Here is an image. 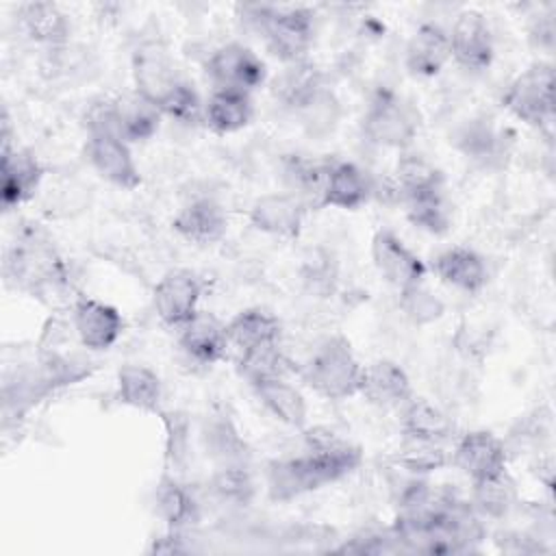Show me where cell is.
Returning <instances> with one entry per match:
<instances>
[{"label":"cell","instance_id":"7402d4cb","mask_svg":"<svg viewBox=\"0 0 556 556\" xmlns=\"http://www.w3.org/2000/svg\"><path fill=\"white\" fill-rule=\"evenodd\" d=\"M371 191L374 187L365 169L350 161H332L319 204L341 211H356L369 200Z\"/></svg>","mask_w":556,"mask_h":556},{"label":"cell","instance_id":"e0dca14e","mask_svg":"<svg viewBox=\"0 0 556 556\" xmlns=\"http://www.w3.org/2000/svg\"><path fill=\"white\" fill-rule=\"evenodd\" d=\"M506 445L491 430H471L463 434L452 452V463L473 482L506 469Z\"/></svg>","mask_w":556,"mask_h":556},{"label":"cell","instance_id":"f546056e","mask_svg":"<svg viewBox=\"0 0 556 556\" xmlns=\"http://www.w3.org/2000/svg\"><path fill=\"white\" fill-rule=\"evenodd\" d=\"M154 504L159 517L167 523V530L182 532L200 517V508L191 491L172 473L161 476L154 491Z\"/></svg>","mask_w":556,"mask_h":556},{"label":"cell","instance_id":"9c48e42d","mask_svg":"<svg viewBox=\"0 0 556 556\" xmlns=\"http://www.w3.org/2000/svg\"><path fill=\"white\" fill-rule=\"evenodd\" d=\"M85 154L96 174L117 189L132 191L141 185V172L132 156L130 143L109 130H91Z\"/></svg>","mask_w":556,"mask_h":556},{"label":"cell","instance_id":"4fadbf2b","mask_svg":"<svg viewBox=\"0 0 556 556\" xmlns=\"http://www.w3.org/2000/svg\"><path fill=\"white\" fill-rule=\"evenodd\" d=\"M72 326L83 348L91 352H104L115 345L124 332L122 313L96 298L76 295L72 302Z\"/></svg>","mask_w":556,"mask_h":556},{"label":"cell","instance_id":"52a82bcc","mask_svg":"<svg viewBox=\"0 0 556 556\" xmlns=\"http://www.w3.org/2000/svg\"><path fill=\"white\" fill-rule=\"evenodd\" d=\"M161 111L143 96L126 93L117 100L96 104L87 115V128L109 130L128 143H141L156 135L161 126Z\"/></svg>","mask_w":556,"mask_h":556},{"label":"cell","instance_id":"5b68a950","mask_svg":"<svg viewBox=\"0 0 556 556\" xmlns=\"http://www.w3.org/2000/svg\"><path fill=\"white\" fill-rule=\"evenodd\" d=\"M367 141L380 148L406 150L419 132L417 109L391 89H378L361 122Z\"/></svg>","mask_w":556,"mask_h":556},{"label":"cell","instance_id":"2e32d148","mask_svg":"<svg viewBox=\"0 0 556 556\" xmlns=\"http://www.w3.org/2000/svg\"><path fill=\"white\" fill-rule=\"evenodd\" d=\"M304 217L306 204L295 193H265L254 200L248 213L252 228L280 239H295L302 232Z\"/></svg>","mask_w":556,"mask_h":556},{"label":"cell","instance_id":"277c9868","mask_svg":"<svg viewBox=\"0 0 556 556\" xmlns=\"http://www.w3.org/2000/svg\"><path fill=\"white\" fill-rule=\"evenodd\" d=\"M269 50L285 65L304 61L315 37V13L306 7H248Z\"/></svg>","mask_w":556,"mask_h":556},{"label":"cell","instance_id":"8992f818","mask_svg":"<svg viewBox=\"0 0 556 556\" xmlns=\"http://www.w3.org/2000/svg\"><path fill=\"white\" fill-rule=\"evenodd\" d=\"M502 104L523 124L552 130L554 124V65L549 61H539L517 74L504 96Z\"/></svg>","mask_w":556,"mask_h":556},{"label":"cell","instance_id":"e575fe53","mask_svg":"<svg viewBox=\"0 0 556 556\" xmlns=\"http://www.w3.org/2000/svg\"><path fill=\"white\" fill-rule=\"evenodd\" d=\"M393 460L413 476H428L447 465V452L443 443L402 437V443L393 454Z\"/></svg>","mask_w":556,"mask_h":556},{"label":"cell","instance_id":"d4e9b609","mask_svg":"<svg viewBox=\"0 0 556 556\" xmlns=\"http://www.w3.org/2000/svg\"><path fill=\"white\" fill-rule=\"evenodd\" d=\"M226 334L228 348L239 356L261 345L280 343L282 326L276 315L263 308H243L226 324Z\"/></svg>","mask_w":556,"mask_h":556},{"label":"cell","instance_id":"9a60e30c","mask_svg":"<svg viewBox=\"0 0 556 556\" xmlns=\"http://www.w3.org/2000/svg\"><path fill=\"white\" fill-rule=\"evenodd\" d=\"M132 80L139 96L159 104L182 78L161 41H143L132 52Z\"/></svg>","mask_w":556,"mask_h":556},{"label":"cell","instance_id":"ba28073f","mask_svg":"<svg viewBox=\"0 0 556 556\" xmlns=\"http://www.w3.org/2000/svg\"><path fill=\"white\" fill-rule=\"evenodd\" d=\"M206 76L213 80L215 89L252 93L267 78L265 61L243 43H226L211 52L206 59Z\"/></svg>","mask_w":556,"mask_h":556},{"label":"cell","instance_id":"603a6c76","mask_svg":"<svg viewBox=\"0 0 556 556\" xmlns=\"http://www.w3.org/2000/svg\"><path fill=\"white\" fill-rule=\"evenodd\" d=\"M258 402L285 426L304 430L308 421V404L302 391L285 376H269L250 382Z\"/></svg>","mask_w":556,"mask_h":556},{"label":"cell","instance_id":"cb8c5ba5","mask_svg":"<svg viewBox=\"0 0 556 556\" xmlns=\"http://www.w3.org/2000/svg\"><path fill=\"white\" fill-rule=\"evenodd\" d=\"M434 271L445 285L465 293L480 291L489 280V269L484 258L476 250L465 245H454L443 250L434 258Z\"/></svg>","mask_w":556,"mask_h":556},{"label":"cell","instance_id":"ac0fdd59","mask_svg":"<svg viewBox=\"0 0 556 556\" xmlns=\"http://www.w3.org/2000/svg\"><path fill=\"white\" fill-rule=\"evenodd\" d=\"M358 395L378 408H402L413 397V384L402 365L378 358L365 365Z\"/></svg>","mask_w":556,"mask_h":556},{"label":"cell","instance_id":"1f68e13d","mask_svg":"<svg viewBox=\"0 0 556 556\" xmlns=\"http://www.w3.org/2000/svg\"><path fill=\"white\" fill-rule=\"evenodd\" d=\"M395 182L404 200L443 191V172L424 154L402 152L395 163Z\"/></svg>","mask_w":556,"mask_h":556},{"label":"cell","instance_id":"7c38bea8","mask_svg":"<svg viewBox=\"0 0 556 556\" xmlns=\"http://www.w3.org/2000/svg\"><path fill=\"white\" fill-rule=\"evenodd\" d=\"M450 54L467 72H484L493 63V33L480 11L465 9L456 15L450 33Z\"/></svg>","mask_w":556,"mask_h":556},{"label":"cell","instance_id":"74e56055","mask_svg":"<svg viewBox=\"0 0 556 556\" xmlns=\"http://www.w3.org/2000/svg\"><path fill=\"white\" fill-rule=\"evenodd\" d=\"M287 369H289V361L282 354L280 343L261 345L237 356V371L248 382L269 378V376H285Z\"/></svg>","mask_w":556,"mask_h":556},{"label":"cell","instance_id":"f35d334b","mask_svg":"<svg viewBox=\"0 0 556 556\" xmlns=\"http://www.w3.org/2000/svg\"><path fill=\"white\" fill-rule=\"evenodd\" d=\"M159 111L180 124H195V122H204V104L198 96V91L193 89V85H189L187 80H180L159 104Z\"/></svg>","mask_w":556,"mask_h":556},{"label":"cell","instance_id":"4dcf8cb0","mask_svg":"<svg viewBox=\"0 0 556 556\" xmlns=\"http://www.w3.org/2000/svg\"><path fill=\"white\" fill-rule=\"evenodd\" d=\"M400 415H402L400 424H402V434L404 437L445 443L452 434V424L445 417V413H441L434 404H430L424 397L413 395L400 408Z\"/></svg>","mask_w":556,"mask_h":556},{"label":"cell","instance_id":"4316f807","mask_svg":"<svg viewBox=\"0 0 556 556\" xmlns=\"http://www.w3.org/2000/svg\"><path fill=\"white\" fill-rule=\"evenodd\" d=\"M254 104L250 93L215 89L204 102V124L217 135H232L250 126Z\"/></svg>","mask_w":556,"mask_h":556},{"label":"cell","instance_id":"ffe728a7","mask_svg":"<svg viewBox=\"0 0 556 556\" xmlns=\"http://www.w3.org/2000/svg\"><path fill=\"white\" fill-rule=\"evenodd\" d=\"M180 348L182 352L200 363V365H215L219 363L228 348L226 324L217 319L213 313L198 311L182 328H180Z\"/></svg>","mask_w":556,"mask_h":556},{"label":"cell","instance_id":"8d00e7d4","mask_svg":"<svg viewBox=\"0 0 556 556\" xmlns=\"http://www.w3.org/2000/svg\"><path fill=\"white\" fill-rule=\"evenodd\" d=\"M404 202L408 222L419 230H426L430 235H443L450 228V208L443 200V191L415 195Z\"/></svg>","mask_w":556,"mask_h":556},{"label":"cell","instance_id":"d6986e66","mask_svg":"<svg viewBox=\"0 0 556 556\" xmlns=\"http://www.w3.org/2000/svg\"><path fill=\"white\" fill-rule=\"evenodd\" d=\"M172 228L189 243L211 245L226 235L228 217L217 200L195 198L174 215Z\"/></svg>","mask_w":556,"mask_h":556},{"label":"cell","instance_id":"b9f144b4","mask_svg":"<svg viewBox=\"0 0 556 556\" xmlns=\"http://www.w3.org/2000/svg\"><path fill=\"white\" fill-rule=\"evenodd\" d=\"M497 135L495 130L484 124V122H471L467 124L460 132H458V139H456V146L458 150L469 159H480V161H486L491 159L495 152H497Z\"/></svg>","mask_w":556,"mask_h":556},{"label":"cell","instance_id":"83f0119b","mask_svg":"<svg viewBox=\"0 0 556 556\" xmlns=\"http://www.w3.org/2000/svg\"><path fill=\"white\" fill-rule=\"evenodd\" d=\"M117 400L143 413H161L163 382L146 365H122L117 371Z\"/></svg>","mask_w":556,"mask_h":556},{"label":"cell","instance_id":"6da1fadb","mask_svg":"<svg viewBox=\"0 0 556 556\" xmlns=\"http://www.w3.org/2000/svg\"><path fill=\"white\" fill-rule=\"evenodd\" d=\"M306 452L280 458L267 467V495L274 502H291L352 473L361 463V447L341 439L330 428L304 430Z\"/></svg>","mask_w":556,"mask_h":556},{"label":"cell","instance_id":"484cf974","mask_svg":"<svg viewBox=\"0 0 556 556\" xmlns=\"http://www.w3.org/2000/svg\"><path fill=\"white\" fill-rule=\"evenodd\" d=\"M324 89V76L308 59L287 63L274 80V96L293 113L306 109Z\"/></svg>","mask_w":556,"mask_h":556},{"label":"cell","instance_id":"ab89813d","mask_svg":"<svg viewBox=\"0 0 556 556\" xmlns=\"http://www.w3.org/2000/svg\"><path fill=\"white\" fill-rule=\"evenodd\" d=\"M400 306L406 313V317L413 324H419V326L437 321L445 311L443 302L437 295H432L424 285L402 289L400 291Z\"/></svg>","mask_w":556,"mask_h":556},{"label":"cell","instance_id":"7a4b0ae2","mask_svg":"<svg viewBox=\"0 0 556 556\" xmlns=\"http://www.w3.org/2000/svg\"><path fill=\"white\" fill-rule=\"evenodd\" d=\"M4 269L15 287L43 302L61 300L67 289L65 263L37 228H28L17 237L7 254Z\"/></svg>","mask_w":556,"mask_h":556},{"label":"cell","instance_id":"3957f363","mask_svg":"<svg viewBox=\"0 0 556 556\" xmlns=\"http://www.w3.org/2000/svg\"><path fill=\"white\" fill-rule=\"evenodd\" d=\"M365 365L341 334L324 339L302 367L304 382L321 397L339 402L361 393Z\"/></svg>","mask_w":556,"mask_h":556},{"label":"cell","instance_id":"30bf717a","mask_svg":"<svg viewBox=\"0 0 556 556\" xmlns=\"http://www.w3.org/2000/svg\"><path fill=\"white\" fill-rule=\"evenodd\" d=\"M202 278L191 269H172L154 285L152 302L163 324L182 328L195 313L202 298Z\"/></svg>","mask_w":556,"mask_h":556},{"label":"cell","instance_id":"60d3db41","mask_svg":"<svg viewBox=\"0 0 556 556\" xmlns=\"http://www.w3.org/2000/svg\"><path fill=\"white\" fill-rule=\"evenodd\" d=\"M165 428V458L169 467H180L187 458L189 450V417L180 410H167L159 413Z\"/></svg>","mask_w":556,"mask_h":556},{"label":"cell","instance_id":"d590c367","mask_svg":"<svg viewBox=\"0 0 556 556\" xmlns=\"http://www.w3.org/2000/svg\"><path fill=\"white\" fill-rule=\"evenodd\" d=\"M211 491L224 504L245 506L252 502L256 493V484L245 463L222 465L215 469L211 478Z\"/></svg>","mask_w":556,"mask_h":556},{"label":"cell","instance_id":"d6a6232c","mask_svg":"<svg viewBox=\"0 0 556 556\" xmlns=\"http://www.w3.org/2000/svg\"><path fill=\"white\" fill-rule=\"evenodd\" d=\"M206 454L222 465H239L248 460V445L235 424L224 415H211L202 428Z\"/></svg>","mask_w":556,"mask_h":556},{"label":"cell","instance_id":"8fae6325","mask_svg":"<svg viewBox=\"0 0 556 556\" xmlns=\"http://www.w3.org/2000/svg\"><path fill=\"white\" fill-rule=\"evenodd\" d=\"M371 261L378 274L395 289L421 285L426 278V263L413 252L393 230L380 228L371 237Z\"/></svg>","mask_w":556,"mask_h":556},{"label":"cell","instance_id":"44dd1931","mask_svg":"<svg viewBox=\"0 0 556 556\" xmlns=\"http://www.w3.org/2000/svg\"><path fill=\"white\" fill-rule=\"evenodd\" d=\"M450 59V33L434 22L419 24L404 50L406 70L419 78L437 76Z\"/></svg>","mask_w":556,"mask_h":556},{"label":"cell","instance_id":"f1b7e54d","mask_svg":"<svg viewBox=\"0 0 556 556\" xmlns=\"http://www.w3.org/2000/svg\"><path fill=\"white\" fill-rule=\"evenodd\" d=\"M17 17L22 30L35 43L59 46L70 37V17L54 2H26L20 7Z\"/></svg>","mask_w":556,"mask_h":556},{"label":"cell","instance_id":"836d02e7","mask_svg":"<svg viewBox=\"0 0 556 556\" xmlns=\"http://www.w3.org/2000/svg\"><path fill=\"white\" fill-rule=\"evenodd\" d=\"M517 502V484L508 469L471 482V506L493 519H502Z\"/></svg>","mask_w":556,"mask_h":556},{"label":"cell","instance_id":"5bb4252c","mask_svg":"<svg viewBox=\"0 0 556 556\" xmlns=\"http://www.w3.org/2000/svg\"><path fill=\"white\" fill-rule=\"evenodd\" d=\"M0 161H2V185H0L2 206L4 211H13L35 195L43 178V167L30 150L17 148L13 139H2Z\"/></svg>","mask_w":556,"mask_h":556},{"label":"cell","instance_id":"7bdbcfd3","mask_svg":"<svg viewBox=\"0 0 556 556\" xmlns=\"http://www.w3.org/2000/svg\"><path fill=\"white\" fill-rule=\"evenodd\" d=\"M530 37H532V41L536 46L552 48V43H554V22H552V15H539L534 26L530 28Z\"/></svg>","mask_w":556,"mask_h":556}]
</instances>
